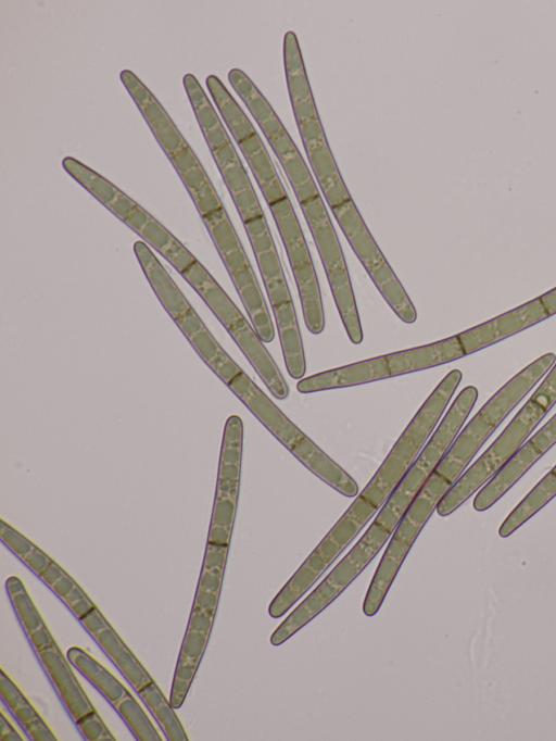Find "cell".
Wrapping results in <instances>:
<instances>
[{
	"label": "cell",
	"instance_id": "10",
	"mask_svg": "<svg viewBox=\"0 0 556 741\" xmlns=\"http://www.w3.org/2000/svg\"><path fill=\"white\" fill-rule=\"evenodd\" d=\"M548 317L539 297L482 324L457 334L465 355L472 354Z\"/></svg>",
	"mask_w": 556,
	"mask_h": 741
},
{
	"label": "cell",
	"instance_id": "13",
	"mask_svg": "<svg viewBox=\"0 0 556 741\" xmlns=\"http://www.w3.org/2000/svg\"><path fill=\"white\" fill-rule=\"evenodd\" d=\"M66 656L112 705L115 706L129 692L109 669L80 646L70 648Z\"/></svg>",
	"mask_w": 556,
	"mask_h": 741
},
{
	"label": "cell",
	"instance_id": "11",
	"mask_svg": "<svg viewBox=\"0 0 556 741\" xmlns=\"http://www.w3.org/2000/svg\"><path fill=\"white\" fill-rule=\"evenodd\" d=\"M38 656L62 703L75 721L96 709L70 666L71 662L68 663L67 656L63 655L56 643L38 652Z\"/></svg>",
	"mask_w": 556,
	"mask_h": 741
},
{
	"label": "cell",
	"instance_id": "25",
	"mask_svg": "<svg viewBox=\"0 0 556 741\" xmlns=\"http://www.w3.org/2000/svg\"><path fill=\"white\" fill-rule=\"evenodd\" d=\"M79 620L92 637L110 626V623L97 606Z\"/></svg>",
	"mask_w": 556,
	"mask_h": 741
},
{
	"label": "cell",
	"instance_id": "16",
	"mask_svg": "<svg viewBox=\"0 0 556 741\" xmlns=\"http://www.w3.org/2000/svg\"><path fill=\"white\" fill-rule=\"evenodd\" d=\"M115 708L137 740H163L154 724L141 707L138 700L130 692L115 705Z\"/></svg>",
	"mask_w": 556,
	"mask_h": 741
},
{
	"label": "cell",
	"instance_id": "28",
	"mask_svg": "<svg viewBox=\"0 0 556 741\" xmlns=\"http://www.w3.org/2000/svg\"><path fill=\"white\" fill-rule=\"evenodd\" d=\"M213 618L214 616L206 612L192 610L187 629L210 635Z\"/></svg>",
	"mask_w": 556,
	"mask_h": 741
},
{
	"label": "cell",
	"instance_id": "7",
	"mask_svg": "<svg viewBox=\"0 0 556 741\" xmlns=\"http://www.w3.org/2000/svg\"><path fill=\"white\" fill-rule=\"evenodd\" d=\"M62 166L75 181L170 265L189 251L163 224L109 179L73 156L64 158Z\"/></svg>",
	"mask_w": 556,
	"mask_h": 741
},
{
	"label": "cell",
	"instance_id": "35",
	"mask_svg": "<svg viewBox=\"0 0 556 741\" xmlns=\"http://www.w3.org/2000/svg\"><path fill=\"white\" fill-rule=\"evenodd\" d=\"M94 606H96V605H94V603L92 602V600H91L87 594H85L83 598H80L79 600H77L76 602H74V603H73L72 605H70L68 607H70V610L72 611V613H73L78 619H80V618L84 617L87 613H89Z\"/></svg>",
	"mask_w": 556,
	"mask_h": 741
},
{
	"label": "cell",
	"instance_id": "6",
	"mask_svg": "<svg viewBox=\"0 0 556 741\" xmlns=\"http://www.w3.org/2000/svg\"><path fill=\"white\" fill-rule=\"evenodd\" d=\"M179 275L195 290L225 327L270 393L279 400L289 395V386L254 327L197 259Z\"/></svg>",
	"mask_w": 556,
	"mask_h": 741
},
{
	"label": "cell",
	"instance_id": "1",
	"mask_svg": "<svg viewBox=\"0 0 556 741\" xmlns=\"http://www.w3.org/2000/svg\"><path fill=\"white\" fill-rule=\"evenodd\" d=\"M460 380L462 375L451 370L439 382L368 483L274 596L268 606L270 617L285 615L380 511L434 431Z\"/></svg>",
	"mask_w": 556,
	"mask_h": 741
},
{
	"label": "cell",
	"instance_id": "17",
	"mask_svg": "<svg viewBox=\"0 0 556 741\" xmlns=\"http://www.w3.org/2000/svg\"><path fill=\"white\" fill-rule=\"evenodd\" d=\"M11 602L27 635L45 625L38 608L28 594L26 587L17 576H11L5 582Z\"/></svg>",
	"mask_w": 556,
	"mask_h": 741
},
{
	"label": "cell",
	"instance_id": "39",
	"mask_svg": "<svg viewBox=\"0 0 556 741\" xmlns=\"http://www.w3.org/2000/svg\"><path fill=\"white\" fill-rule=\"evenodd\" d=\"M551 472L556 475V465L551 469Z\"/></svg>",
	"mask_w": 556,
	"mask_h": 741
},
{
	"label": "cell",
	"instance_id": "24",
	"mask_svg": "<svg viewBox=\"0 0 556 741\" xmlns=\"http://www.w3.org/2000/svg\"><path fill=\"white\" fill-rule=\"evenodd\" d=\"M51 561L52 558L37 545H35L22 560V562L38 576L47 568Z\"/></svg>",
	"mask_w": 556,
	"mask_h": 741
},
{
	"label": "cell",
	"instance_id": "37",
	"mask_svg": "<svg viewBox=\"0 0 556 741\" xmlns=\"http://www.w3.org/2000/svg\"><path fill=\"white\" fill-rule=\"evenodd\" d=\"M548 317L556 314V287L539 297Z\"/></svg>",
	"mask_w": 556,
	"mask_h": 741
},
{
	"label": "cell",
	"instance_id": "30",
	"mask_svg": "<svg viewBox=\"0 0 556 741\" xmlns=\"http://www.w3.org/2000/svg\"><path fill=\"white\" fill-rule=\"evenodd\" d=\"M223 576L210 570H203L201 573L198 588L211 592L219 593L222 587Z\"/></svg>",
	"mask_w": 556,
	"mask_h": 741
},
{
	"label": "cell",
	"instance_id": "26",
	"mask_svg": "<svg viewBox=\"0 0 556 741\" xmlns=\"http://www.w3.org/2000/svg\"><path fill=\"white\" fill-rule=\"evenodd\" d=\"M217 603L218 593L198 588L192 610L206 612L214 616Z\"/></svg>",
	"mask_w": 556,
	"mask_h": 741
},
{
	"label": "cell",
	"instance_id": "19",
	"mask_svg": "<svg viewBox=\"0 0 556 741\" xmlns=\"http://www.w3.org/2000/svg\"><path fill=\"white\" fill-rule=\"evenodd\" d=\"M0 538L2 542L21 560L36 545L26 536L1 519Z\"/></svg>",
	"mask_w": 556,
	"mask_h": 741
},
{
	"label": "cell",
	"instance_id": "4",
	"mask_svg": "<svg viewBox=\"0 0 556 741\" xmlns=\"http://www.w3.org/2000/svg\"><path fill=\"white\" fill-rule=\"evenodd\" d=\"M227 387L315 476L348 498L358 494L355 479L301 431L243 370Z\"/></svg>",
	"mask_w": 556,
	"mask_h": 741
},
{
	"label": "cell",
	"instance_id": "33",
	"mask_svg": "<svg viewBox=\"0 0 556 741\" xmlns=\"http://www.w3.org/2000/svg\"><path fill=\"white\" fill-rule=\"evenodd\" d=\"M0 739L2 741H22L24 738L16 730V728L7 718L5 714L1 712L0 718Z\"/></svg>",
	"mask_w": 556,
	"mask_h": 741
},
{
	"label": "cell",
	"instance_id": "36",
	"mask_svg": "<svg viewBox=\"0 0 556 741\" xmlns=\"http://www.w3.org/2000/svg\"><path fill=\"white\" fill-rule=\"evenodd\" d=\"M13 714L22 725L27 724L28 721H30L31 719L39 715L37 709L30 704V702L25 703L17 707L15 711H13Z\"/></svg>",
	"mask_w": 556,
	"mask_h": 741
},
{
	"label": "cell",
	"instance_id": "9",
	"mask_svg": "<svg viewBox=\"0 0 556 741\" xmlns=\"http://www.w3.org/2000/svg\"><path fill=\"white\" fill-rule=\"evenodd\" d=\"M556 414L527 440L510 460L478 491L472 505L483 512L496 503L554 444Z\"/></svg>",
	"mask_w": 556,
	"mask_h": 741
},
{
	"label": "cell",
	"instance_id": "21",
	"mask_svg": "<svg viewBox=\"0 0 556 741\" xmlns=\"http://www.w3.org/2000/svg\"><path fill=\"white\" fill-rule=\"evenodd\" d=\"M0 693L4 704L13 712L21 705L28 703V699L12 680V678L1 668Z\"/></svg>",
	"mask_w": 556,
	"mask_h": 741
},
{
	"label": "cell",
	"instance_id": "8",
	"mask_svg": "<svg viewBox=\"0 0 556 741\" xmlns=\"http://www.w3.org/2000/svg\"><path fill=\"white\" fill-rule=\"evenodd\" d=\"M255 260L274 312L287 372L302 379L306 372L304 347L277 248L255 255Z\"/></svg>",
	"mask_w": 556,
	"mask_h": 741
},
{
	"label": "cell",
	"instance_id": "27",
	"mask_svg": "<svg viewBox=\"0 0 556 741\" xmlns=\"http://www.w3.org/2000/svg\"><path fill=\"white\" fill-rule=\"evenodd\" d=\"M28 638L37 653L55 644L54 638L46 624L29 633Z\"/></svg>",
	"mask_w": 556,
	"mask_h": 741
},
{
	"label": "cell",
	"instance_id": "34",
	"mask_svg": "<svg viewBox=\"0 0 556 741\" xmlns=\"http://www.w3.org/2000/svg\"><path fill=\"white\" fill-rule=\"evenodd\" d=\"M77 585L78 583L75 581V579L66 573L51 587V589L61 600H63Z\"/></svg>",
	"mask_w": 556,
	"mask_h": 741
},
{
	"label": "cell",
	"instance_id": "38",
	"mask_svg": "<svg viewBox=\"0 0 556 741\" xmlns=\"http://www.w3.org/2000/svg\"><path fill=\"white\" fill-rule=\"evenodd\" d=\"M87 594L83 588L77 585L62 601L67 605H72L74 602Z\"/></svg>",
	"mask_w": 556,
	"mask_h": 741
},
{
	"label": "cell",
	"instance_id": "14",
	"mask_svg": "<svg viewBox=\"0 0 556 741\" xmlns=\"http://www.w3.org/2000/svg\"><path fill=\"white\" fill-rule=\"evenodd\" d=\"M556 495V475L551 470L533 487L501 524L498 535L507 538Z\"/></svg>",
	"mask_w": 556,
	"mask_h": 741
},
{
	"label": "cell",
	"instance_id": "5",
	"mask_svg": "<svg viewBox=\"0 0 556 741\" xmlns=\"http://www.w3.org/2000/svg\"><path fill=\"white\" fill-rule=\"evenodd\" d=\"M466 356L457 335L406 350L367 359L300 379L301 393L348 388L410 374Z\"/></svg>",
	"mask_w": 556,
	"mask_h": 741
},
{
	"label": "cell",
	"instance_id": "31",
	"mask_svg": "<svg viewBox=\"0 0 556 741\" xmlns=\"http://www.w3.org/2000/svg\"><path fill=\"white\" fill-rule=\"evenodd\" d=\"M198 665V662L178 658L174 678L192 682Z\"/></svg>",
	"mask_w": 556,
	"mask_h": 741
},
{
	"label": "cell",
	"instance_id": "18",
	"mask_svg": "<svg viewBox=\"0 0 556 741\" xmlns=\"http://www.w3.org/2000/svg\"><path fill=\"white\" fill-rule=\"evenodd\" d=\"M76 725L86 740L89 741H114L116 738L110 731L104 720L96 709L81 716Z\"/></svg>",
	"mask_w": 556,
	"mask_h": 741
},
{
	"label": "cell",
	"instance_id": "29",
	"mask_svg": "<svg viewBox=\"0 0 556 741\" xmlns=\"http://www.w3.org/2000/svg\"><path fill=\"white\" fill-rule=\"evenodd\" d=\"M191 682L174 678L169 701L174 708H179L185 702Z\"/></svg>",
	"mask_w": 556,
	"mask_h": 741
},
{
	"label": "cell",
	"instance_id": "12",
	"mask_svg": "<svg viewBox=\"0 0 556 741\" xmlns=\"http://www.w3.org/2000/svg\"><path fill=\"white\" fill-rule=\"evenodd\" d=\"M93 638L135 690L138 691L153 681L139 658L111 625Z\"/></svg>",
	"mask_w": 556,
	"mask_h": 741
},
{
	"label": "cell",
	"instance_id": "22",
	"mask_svg": "<svg viewBox=\"0 0 556 741\" xmlns=\"http://www.w3.org/2000/svg\"><path fill=\"white\" fill-rule=\"evenodd\" d=\"M228 555V548L206 544L203 570L214 572L223 576Z\"/></svg>",
	"mask_w": 556,
	"mask_h": 741
},
{
	"label": "cell",
	"instance_id": "20",
	"mask_svg": "<svg viewBox=\"0 0 556 741\" xmlns=\"http://www.w3.org/2000/svg\"><path fill=\"white\" fill-rule=\"evenodd\" d=\"M208 640V635L187 629L185 635L179 658L200 663Z\"/></svg>",
	"mask_w": 556,
	"mask_h": 741
},
{
	"label": "cell",
	"instance_id": "2",
	"mask_svg": "<svg viewBox=\"0 0 556 741\" xmlns=\"http://www.w3.org/2000/svg\"><path fill=\"white\" fill-rule=\"evenodd\" d=\"M274 153L309 227L346 335L359 344L364 335L348 265L317 185L292 139L279 141Z\"/></svg>",
	"mask_w": 556,
	"mask_h": 741
},
{
	"label": "cell",
	"instance_id": "23",
	"mask_svg": "<svg viewBox=\"0 0 556 741\" xmlns=\"http://www.w3.org/2000/svg\"><path fill=\"white\" fill-rule=\"evenodd\" d=\"M24 729L28 733L29 738L35 741H56L54 732L45 721V719L38 715L27 724L23 725Z\"/></svg>",
	"mask_w": 556,
	"mask_h": 741
},
{
	"label": "cell",
	"instance_id": "3",
	"mask_svg": "<svg viewBox=\"0 0 556 741\" xmlns=\"http://www.w3.org/2000/svg\"><path fill=\"white\" fill-rule=\"evenodd\" d=\"M182 85L249 240L271 234L248 172L206 92L191 73L184 76Z\"/></svg>",
	"mask_w": 556,
	"mask_h": 741
},
{
	"label": "cell",
	"instance_id": "15",
	"mask_svg": "<svg viewBox=\"0 0 556 741\" xmlns=\"http://www.w3.org/2000/svg\"><path fill=\"white\" fill-rule=\"evenodd\" d=\"M138 693L169 741H188L174 706L154 680L138 690Z\"/></svg>",
	"mask_w": 556,
	"mask_h": 741
},
{
	"label": "cell",
	"instance_id": "32",
	"mask_svg": "<svg viewBox=\"0 0 556 741\" xmlns=\"http://www.w3.org/2000/svg\"><path fill=\"white\" fill-rule=\"evenodd\" d=\"M66 572L54 560L47 566V568L39 575L40 579L50 588L58 582Z\"/></svg>",
	"mask_w": 556,
	"mask_h": 741
}]
</instances>
